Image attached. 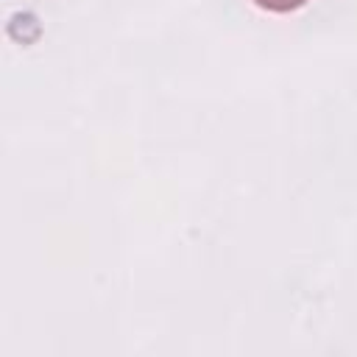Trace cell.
<instances>
[{"mask_svg": "<svg viewBox=\"0 0 357 357\" xmlns=\"http://www.w3.org/2000/svg\"><path fill=\"white\" fill-rule=\"evenodd\" d=\"M257 3L271 11H290V8H298L304 0H257Z\"/></svg>", "mask_w": 357, "mask_h": 357, "instance_id": "1", "label": "cell"}]
</instances>
